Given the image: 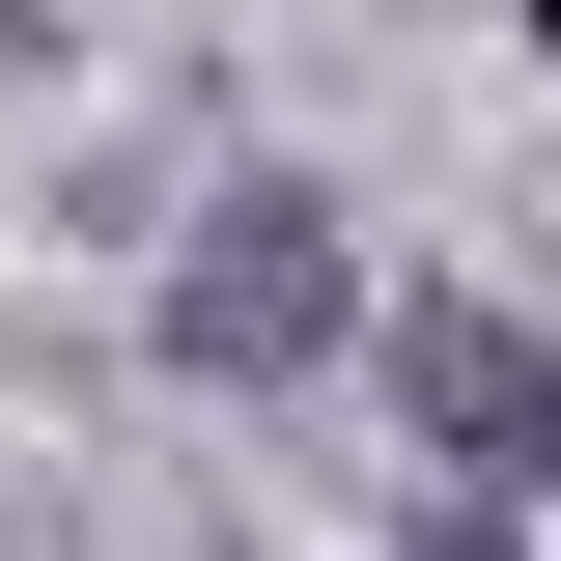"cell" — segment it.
Here are the masks:
<instances>
[{
	"instance_id": "cell-1",
	"label": "cell",
	"mask_w": 561,
	"mask_h": 561,
	"mask_svg": "<svg viewBox=\"0 0 561 561\" xmlns=\"http://www.w3.org/2000/svg\"><path fill=\"white\" fill-rule=\"evenodd\" d=\"M337 309H365V253H337V197H197V253H169V365L197 393H280V365H337Z\"/></svg>"
},
{
	"instance_id": "cell-2",
	"label": "cell",
	"mask_w": 561,
	"mask_h": 561,
	"mask_svg": "<svg viewBox=\"0 0 561 561\" xmlns=\"http://www.w3.org/2000/svg\"><path fill=\"white\" fill-rule=\"evenodd\" d=\"M393 421H421V478H449V534H478V505L561 478V337L449 280V309H393Z\"/></svg>"
},
{
	"instance_id": "cell-3",
	"label": "cell",
	"mask_w": 561,
	"mask_h": 561,
	"mask_svg": "<svg viewBox=\"0 0 561 561\" xmlns=\"http://www.w3.org/2000/svg\"><path fill=\"white\" fill-rule=\"evenodd\" d=\"M449 561H478V534H449Z\"/></svg>"
}]
</instances>
